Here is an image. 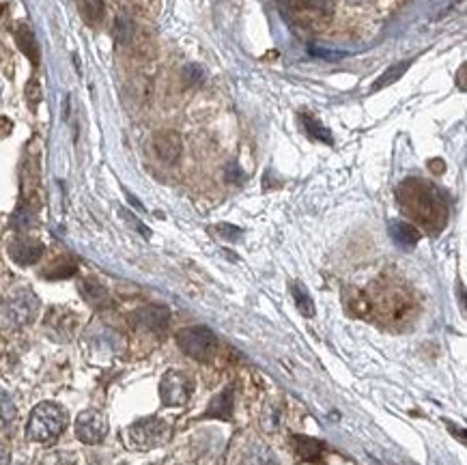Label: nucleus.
Segmentation results:
<instances>
[{"label":"nucleus","mask_w":467,"mask_h":465,"mask_svg":"<svg viewBox=\"0 0 467 465\" xmlns=\"http://www.w3.org/2000/svg\"><path fill=\"white\" fill-rule=\"evenodd\" d=\"M39 306V298L30 289H18L5 304V317L13 328H24L37 319Z\"/></svg>","instance_id":"20e7f679"},{"label":"nucleus","mask_w":467,"mask_h":465,"mask_svg":"<svg viewBox=\"0 0 467 465\" xmlns=\"http://www.w3.org/2000/svg\"><path fill=\"white\" fill-rule=\"evenodd\" d=\"M80 293L90 306H95V308L110 306V295H108L106 287L102 283H97L95 278H84V281L80 283Z\"/></svg>","instance_id":"f8f14e48"},{"label":"nucleus","mask_w":467,"mask_h":465,"mask_svg":"<svg viewBox=\"0 0 467 465\" xmlns=\"http://www.w3.org/2000/svg\"><path fill=\"white\" fill-rule=\"evenodd\" d=\"M67 427V413L57 403H39L28 418L26 435L30 442L50 444L54 442Z\"/></svg>","instance_id":"f257e3e1"},{"label":"nucleus","mask_w":467,"mask_h":465,"mask_svg":"<svg viewBox=\"0 0 467 465\" xmlns=\"http://www.w3.org/2000/svg\"><path fill=\"white\" fill-rule=\"evenodd\" d=\"M240 465H278V461H276L273 452H271L267 446H263V444H252V446L244 452Z\"/></svg>","instance_id":"2eb2a0df"},{"label":"nucleus","mask_w":467,"mask_h":465,"mask_svg":"<svg viewBox=\"0 0 467 465\" xmlns=\"http://www.w3.org/2000/svg\"><path fill=\"white\" fill-rule=\"evenodd\" d=\"M170 312L164 306H145V308H138L131 314V323L140 330H149V332H158L162 330L164 325L168 323Z\"/></svg>","instance_id":"1a4fd4ad"},{"label":"nucleus","mask_w":467,"mask_h":465,"mask_svg":"<svg viewBox=\"0 0 467 465\" xmlns=\"http://www.w3.org/2000/svg\"><path fill=\"white\" fill-rule=\"evenodd\" d=\"M403 192H405V203L409 211L420 220V222H431L437 211H439V199L437 192L425 181H409L403 183Z\"/></svg>","instance_id":"f03ea898"},{"label":"nucleus","mask_w":467,"mask_h":465,"mask_svg":"<svg viewBox=\"0 0 467 465\" xmlns=\"http://www.w3.org/2000/svg\"><path fill=\"white\" fill-rule=\"evenodd\" d=\"M129 437L138 448H155L166 442L168 437V425L162 418L149 416L138 420L129 427Z\"/></svg>","instance_id":"423d86ee"},{"label":"nucleus","mask_w":467,"mask_h":465,"mask_svg":"<svg viewBox=\"0 0 467 465\" xmlns=\"http://www.w3.org/2000/svg\"><path fill=\"white\" fill-rule=\"evenodd\" d=\"M302 123L306 127V131L314 138V141H321L325 145H332V134L330 129H325L317 119H312L310 114H302Z\"/></svg>","instance_id":"a211bd4d"},{"label":"nucleus","mask_w":467,"mask_h":465,"mask_svg":"<svg viewBox=\"0 0 467 465\" xmlns=\"http://www.w3.org/2000/svg\"><path fill=\"white\" fill-rule=\"evenodd\" d=\"M16 403H13V399L5 392V390H0V427H5V425H9L13 418H16Z\"/></svg>","instance_id":"6ab92c4d"},{"label":"nucleus","mask_w":467,"mask_h":465,"mask_svg":"<svg viewBox=\"0 0 467 465\" xmlns=\"http://www.w3.org/2000/svg\"><path fill=\"white\" fill-rule=\"evenodd\" d=\"M459 86H461V90H465V65H461V69H459Z\"/></svg>","instance_id":"cd10ccee"},{"label":"nucleus","mask_w":467,"mask_h":465,"mask_svg":"<svg viewBox=\"0 0 467 465\" xmlns=\"http://www.w3.org/2000/svg\"><path fill=\"white\" fill-rule=\"evenodd\" d=\"M41 98H43V93H41V84H39L37 80H30V82L26 84V102H28V106L35 110V108L41 104Z\"/></svg>","instance_id":"4be33fe9"},{"label":"nucleus","mask_w":467,"mask_h":465,"mask_svg":"<svg viewBox=\"0 0 467 465\" xmlns=\"http://www.w3.org/2000/svg\"><path fill=\"white\" fill-rule=\"evenodd\" d=\"M9 257L13 263L22 265V267H28V265H35L41 257H43V244L37 242V240H28V237H18L9 244L7 248Z\"/></svg>","instance_id":"6e6552de"},{"label":"nucleus","mask_w":467,"mask_h":465,"mask_svg":"<svg viewBox=\"0 0 467 465\" xmlns=\"http://www.w3.org/2000/svg\"><path fill=\"white\" fill-rule=\"evenodd\" d=\"M11 463V454L7 448H0V465H9Z\"/></svg>","instance_id":"bb28decb"},{"label":"nucleus","mask_w":467,"mask_h":465,"mask_svg":"<svg viewBox=\"0 0 467 465\" xmlns=\"http://www.w3.org/2000/svg\"><path fill=\"white\" fill-rule=\"evenodd\" d=\"M84 13L90 22H97L104 13V0H84Z\"/></svg>","instance_id":"5701e85b"},{"label":"nucleus","mask_w":467,"mask_h":465,"mask_svg":"<svg viewBox=\"0 0 467 465\" xmlns=\"http://www.w3.org/2000/svg\"><path fill=\"white\" fill-rule=\"evenodd\" d=\"M194 392V379L183 370H168L160 384V396L164 405H185Z\"/></svg>","instance_id":"39448f33"},{"label":"nucleus","mask_w":467,"mask_h":465,"mask_svg":"<svg viewBox=\"0 0 467 465\" xmlns=\"http://www.w3.org/2000/svg\"><path fill=\"white\" fill-rule=\"evenodd\" d=\"M215 232H218L222 240H226V242H235V240L242 237V228L232 226V224H218V226H215Z\"/></svg>","instance_id":"b1692460"},{"label":"nucleus","mask_w":467,"mask_h":465,"mask_svg":"<svg viewBox=\"0 0 467 465\" xmlns=\"http://www.w3.org/2000/svg\"><path fill=\"white\" fill-rule=\"evenodd\" d=\"M16 41L20 45V50L24 52V57L32 63L39 65V43L35 39V33L28 24H18L16 28Z\"/></svg>","instance_id":"ddd939ff"},{"label":"nucleus","mask_w":467,"mask_h":465,"mask_svg":"<svg viewBox=\"0 0 467 465\" xmlns=\"http://www.w3.org/2000/svg\"><path fill=\"white\" fill-rule=\"evenodd\" d=\"M177 345L192 360L207 362L218 349V339L205 325H192V328H183L177 334Z\"/></svg>","instance_id":"7ed1b4c3"},{"label":"nucleus","mask_w":467,"mask_h":465,"mask_svg":"<svg viewBox=\"0 0 467 465\" xmlns=\"http://www.w3.org/2000/svg\"><path fill=\"white\" fill-rule=\"evenodd\" d=\"M413 61H401V63H396V65H392V67H388L379 78H377V82L370 86V93H377V90H382V88H386V86H390V84H394V82H398L403 76H405V71L409 69V65H411Z\"/></svg>","instance_id":"dca6fc26"},{"label":"nucleus","mask_w":467,"mask_h":465,"mask_svg":"<svg viewBox=\"0 0 467 465\" xmlns=\"http://www.w3.org/2000/svg\"><path fill=\"white\" fill-rule=\"evenodd\" d=\"M183 76H185V80H188L190 84H201L203 78H205V71L199 65H188V67L183 69Z\"/></svg>","instance_id":"393cba45"},{"label":"nucleus","mask_w":467,"mask_h":465,"mask_svg":"<svg viewBox=\"0 0 467 465\" xmlns=\"http://www.w3.org/2000/svg\"><path fill=\"white\" fill-rule=\"evenodd\" d=\"M131 35H134V24L129 22V18L119 16L117 22H114V39H117V43H129Z\"/></svg>","instance_id":"aec40b11"},{"label":"nucleus","mask_w":467,"mask_h":465,"mask_svg":"<svg viewBox=\"0 0 467 465\" xmlns=\"http://www.w3.org/2000/svg\"><path fill=\"white\" fill-rule=\"evenodd\" d=\"M232 413V390L230 388H224L218 396H213L209 409H207V416L209 418H222V420H228Z\"/></svg>","instance_id":"4468645a"},{"label":"nucleus","mask_w":467,"mask_h":465,"mask_svg":"<svg viewBox=\"0 0 467 465\" xmlns=\"http://www.w3.org/2000/svg\"><path fill=\"white\" fill-rule=\"evenodd\" d=\"M291 295H293V302L297 306V310L304 314V317H314V302L308 293V289L300 283H293L291 285Z\"/></svg>","instance_id":"f3484780"},{"label":"nucleus","mask_w":467,"mask_h":465,"mask_svg":"<svg viewBox=\"0 0 467 465\" xmlns=\"http://www.w3.org/2000/svg\"><path fill=\"white\" fill-rule=\"evenodd\" d=\"M347 3H355L357 5V3H364V0H347Z\"/></svg>","instance_id":"c85d7f7f"},{"label":"nucleus","mask_w":467,"mask_h":465,"mask_svg":"<svg viewBox=\"0 0 467 465\" xmlns=\"http://www.w3.org/2000/svg\"><path fill=\"white\" fill-rule=\"evenodd\" d=\"M388 232H390L392 242H394L398 248H403V250H411V248H415L418 242H420V230H418L413 224L405 222V220H390Z\"/></svg>","instance_id":"9b49d317"},{"label":"nucleus","mask_w":467,"mask_h":465,"mask_svg":"<svg viewBox=\"0 0 467 465\" xmlns=\"http://www.w3.org/2000/svg\"><path fill=\"white\" fill-rule=\"evenodd\" d=\"M153 147H155V153L162 162L166 164H175L181 155V136L177 131H160L155 138H153Z\"/></svg>","instance_id":"9d476101"},{"label":"nucleus","mask_w":467,"mask_h":465,"mask_svg":"<svg viewBox=\"0 0 467 465\" xmlns=\"http://www.w3.org/2000/svg\"><path fill=\"white\" fill-rule=\"evenodd\" d=\"M121 216H123V218H125V220H127V222H129V224H131L134 228H136V230H140V232H143V235H145V237H149V235H151V232H149V228H145V224H143V222H140V220H138L136 216H131V213H127L125 209H121Z\"/></svg>","instance_id":"a878e982"},{"label":"nucleus","mask_w":467,"mask_h":465,"mask_svg":"<svg viewBox=\"0 0 467 465\" xmlns=\"http://www.w3.org/2000/svg\"><path fill=\"white\" fill-rule=\"evenodd\" d=\"M302 3H304L308 9L319 11V13H325V16L334 13V9H336V0H302Z\"/></svg>","instance_id":"412c9836"},{"label":"nucleus","mask_w":467,"mask_h":465,"mask_svg":"<svg viewBox=\"0 0 467 465\" xmlns=\"http://www.w3.org/2000/svg\"><path fill=\"white\" fill-rule=\"evenodd\" d=\"M76 437L82 444H100L108 435V420L97 409H86L76 418Z\"/></svg>","instance_id":"0eeeda50"}]
</instances>
